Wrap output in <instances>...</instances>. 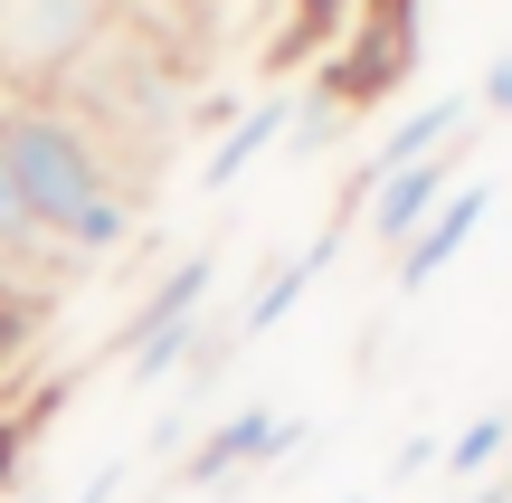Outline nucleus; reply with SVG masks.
<instances>
[{
	"instance_id": "nucleus-1",
	"label": "nucleus",
	"mask_w": 512,
	"mask_h": 503,
	"mask_svg": "<svg viewBox=\"0 0 512 503\" xmlns=\"http://www.w3.org/2000/svg\"><path fill=\"white\" fill-rule=\"evenodd\" d=\"M0 152H10V181L29 200L38 238H48L57 266H95L133 238V190H124V162L105 152V133L76 124L67 105H0Z\"/></svg>"
},
{
	"instance_id": "nucleus-2",
	"label": "nucleus",
	"mask_w": 512,
	"mask_h": 503,
	"mask_svg": "<svg viewBox=\"0 0 512 503\" xmlns=\"http://www.w3.org/2000/svg\"><path fill=\"white\" fill-rule=\"evenodd\" d=\"M114 19V0H0V105H57Z\"/></svg>"
},
{
	"instance_id": "nucleus-3",
	"label": "nucleus",
	"mask_w": 512,
	"mask_h": 503,
	"mask_svg": "<svg viewBox=\"0 0 512 503\" xmlns=\"http://www.w3.org/2000/svg\"><path fill=\"white\" fill-rule=\"evenodd\" d=\"M209 285H219V257L200 247V257H181L143 304H133V323H124V380H133V390L171 380L190 352H200V333H209Z\"/></svg>"
},
{
	"instance_id": "nucleus-4",
	"label": "nucleus",
	"mask_w": 512,
	"mask_h": 503,
	"mask_svg": "<svg viewBox=\"0 0 512 503\" xmlns=\"http://www.w3.org/2000/svg\"><path fill=\"white\" fill-rule=\"evenodd\" d=\"M294 447H304V418H285V409H228L219 428L181 456V485H247V475H266L275 456H294Z\"/></svg>"
},
{
	"instance_id": "nucleus-5",
	"label": "nucleus",
	"mask_w": 512,
	"mask_h": 503,
	"mask_svg": "<svg viewBox=\"0 0 512 503\" xmlns=\"http://www.w3.org/2000/svg\"><path fill=\"white\" fill-rule=\"evenodd\" d=\"M456 152H465V143H456ZM456 152H427V162H408V171H389V181L361 190V219H370V238H380L389 257H399V247L437 219V200L456 190Z\"/></svg>"
},
{
	"instance_id": "nucleus-6",
	"label": "nucleus",
	"mask_w": 512,
	"mask_h": 503,
	"mask_svg": "<svg viewBox=\"0 0 512 503\" xmlns=\"http://www.w3.org/2000/svg\"><path fill=\"white\" fill-rule=\"evenodd\" d=\"M484 209H494V181H456V190H446V200H437V219H427L418 238L399 247V266H389V276H399V295H427V285H437L446 266L465 257V247H475Z\"/></svg>"
},
{
	"instance_id": "nucleus-7",
	"label": "nucleus",
	"mask_w": 512,
	"mask_h": 503,
	"mask_svg": "<svg viewBox=\"0 0 512 503\" xmlns=\"http://www.w3.org/2000/svg\"><path fill=\"white\" fill-rule=\"evenodd\" d=\"M465 124H475V95H446V105L399 114V124H389L380 143H370L361 190H370V181H389V171H408V162H427V152H456V143H465Z\"/></svg>"
},
{
	"instance_id": "nucleus-8",
	"label": "nucleus",
	"mask_w": 512,
	"mask_h": 503,
	"mask_svg": "<svg viewBox=\"0 0 512 503\" xmlns=\"http://www.w3.org/2000/svg\"><path fill=\"white\" fill-rule=\"evenodd\" d=\"M285 124H294V95H266V105H247L238 124H228V143H219V152L200 162V181H209V190H238L247 171L266 162L275 143H285Z\"/></svg>"
},
{
	"instance_id": "nucleus-9",
	"label": "nucleus",
	"mask_w": 512,
	"mask_h": 503,
	"mask_svg": "<svg viewBox=\"0 0 512 503\" xmlns=\"http://www.w3.org/2000/svg\"><path fill=\"white\" fill-rule=\"evenodd\" d=\"M332 247H342V238H313L304 257H285V266H275V276L256 285V295H247V314L228 323V333H238V342H247V333H275V323H285L294 304H304L313 285H323V266H332Z\"/></svg>"
},
{
	"instance_id": "nucleus-10",
	"label": "nucleus",
	"mask_w": 512,
	"mask_h": 503,
	"mask_svg": "<svg viewBox=\"0 0 512 503\" xmlns=\"http://www.w3.org/2000/svg\"><path fill=\"white\" fill-rule=\"evenodd\" d=\"M512 456V409H484L465 437H446V485H484V475H503Z\"/></svg>"
},
{
	"instance_id": "nucleus-11",
	"label": "nucleus",
	"mask_w": 512,
	"mask_h": 503,
	"mask_svg": "<svg viewBox=\"0 0 512 503\" xmlns=\"http://www.w3.org/2000/svg\"><path fill=\"white\" fill-rule=\"evenodd\" d=\"M351 19H361V0H294V48H323V38H342Z\"/></svg>"
},
{
	"instance_id": "nucleus-12",
	"label": "nucleus",
	"mask_w": 512,
	"mask_h": 503,
	"mask_svg": "<svg viewBox=\"0 0 512 503\" xmlns=\"http://www.w3.org/2000/svg\"><path fill=\"white\" fill-rule=\"evenodd\" d=\"M38 323V285L19 266H0V352H19V333Z\"/></svg>"
},
{
	"instance_id": "nucleus-13",
	"label": "nucleus",
	"mask_w": 512,
	"mask_h": 503,
	"mask_svg": "<svg viewBox=\"0 0 512 503\" xmlns=\"http://www.w3.org/2000/svg\"><path fill=\"white\" fill-rule=\"evenodd\" d=\"M475 105H494V114H512V48L484 67V86H475Z\"/></svg>"
},
{
	"instance_id": "nucleus-14",
	"label": "nucleus",
	"mask_w": 512,
	"mask_h": 503,
	"mask_svg": "<svg viewBox=\"0 0 512 503\" xmlns=\"http://www.w3.org/2000/svg\"><path fill=\"white\" fill-rule=\"evenodd\" d=\"M124 475H133V466H95V475H86V494H76V503H114V494H124Z\"/></svg>"
},
{
	"instance_id": "nucleus-15",
	"label": "nucleus",
	"mask_w": 512,
	"mask_h": 503,
	"mask_svg": "<svg viewBox=\"0 0 512 503\" xmlns=\"http://www.w3.org/2000/svg\"><path fill=\"white\" fill-rule=\"evenodd\" d=\"M456 503H512V466H503V475H484V485H465Z\"/></svg>"
},
{
	"instance_id": "nucleus-16",
	"label": "nucleus",
	"mask_w": 512,
	"mask_h": 503,
	"mask_svg": "<svg viewBox=\"0 0 512 503\" xmlns=\"http://www.w3.org/2000/svg\"><path fill=\"white\" fill-rule=\"evenodd\" d=\"M342 503H370V494H342Z\"/></svg>"
}]
</instances>
